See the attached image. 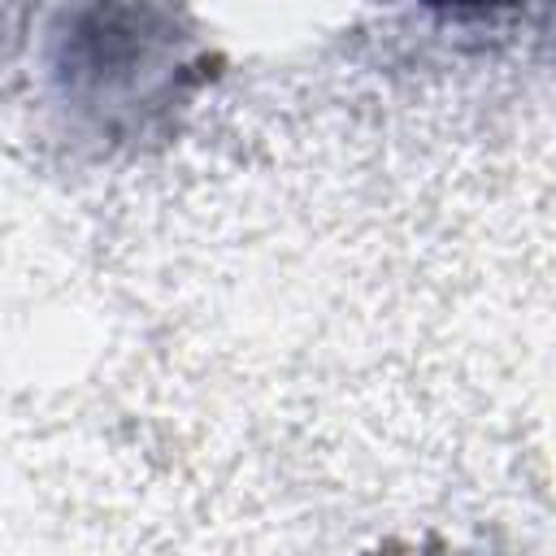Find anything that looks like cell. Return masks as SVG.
Returning a JSON list of instances; mask_svg holds the SVG:
<instances>
[{
    "label": "cell",
    "instance_id": "cell-1",
    "mask_svg": "<svg viewBox=\"0 0 556 556\" xmlns=\"http://www.w3.org/2000/svg\"><path fill=\"white\" fill-rule=\"evenodd\" d=\"M70 35L52 39L56 100L96 139H143L174 104L187 100L200 52L174 35L169 13L87 9L65 13Z\"/></svg>",
    "mask_w": 556,
    "mask_h": 556
}]
</instances>
